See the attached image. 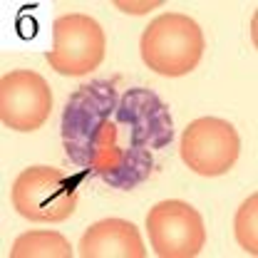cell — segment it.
<instances>
[{
  "label": "cell",
  "instance_id": "obj_1",
  "mask_svg": "<svg viewBox=\"0 0 258 258\" xmlns=\"http://www.w3.org/2000/svg\"><path fill=\"white\" fill-rule=\"evenodd\" d=\"M117 102L114 82L95 80L77 87L64 104V152L70 161L90 171V176H107L122 166L124 149L117 142L119 129L109 119V114L117 109Z\"/></svg>",
  "mask_w": 258,
  "mask_h": 258
},
{
  "label": "cell",
  "instance_id": "obj_2",
  "mask_svg": "<svg viewBox=\"0 0 258 258\" xmlns=\"http://www.w3.org/2000/svg\"><path fill=\"white\" fill-rule=\"evenodd\" d=\"M142 60L161 77H184L194 72L206 50L199 23L184 13H164L154 18L139 40Z\"/></svg>",
  "mask_w": 258,
  "mask_h": 258
},
{
  "label": "cell",
  "instance_id": "obj_3",
  "mask_svg": "<svg viewBox=\"0 0 258 258\" xmlns=\"http://www.w3.org/2000/svg\"><path fill=\"white\" fill-rule=\"evenodd\" d=\"M85 176H90L85 169L77 176H67L55 166H28L13 184V206L35 224L67 221L77 209V186Z\"/></svg>",
  "mask_w": 258,
  "mask_h": 258
},
{
  "label": "cell",
  "instance_id": "obj_4",
  "mask_svg": "<svg viewBox=\"0 0 258 258\" xmlns=\"http://www.w3.org/2000/svg\"><path fill=\"white\" fill-rule=\"evenodd\" d=\"M107 37L95 18L72 13L52 23V50L45 55L47 64L64 77H85L104 60Z\"/></svg>",
  "mask_w": 258,
  "mask_h": 258
},
{
  "label": "cell",
  "instance_id": "obj_5",
  "mask_svg": "<svg viewBox=\"0 0 258 258\" xmlns=\"http://www.w3.org/2000/svg\"><path fill=\"white\" fill-rule=\"evenodd\" d=\"M147 231L159 258H194L206 243V226L191 204L166 199L149 209Z\"/></svg>",
  "mask_w": 258,
  "mask_h": 258
},
{
  "label": "cell",
  "instance_id": "obj_6",
  "mask_svg": "<svg viewBox=\"0 0 258 258\" xmlns=\"http://www.w3.org/2000/svg\"><path fill=\"white\" fill-rule=\"evenodd\" d=\"M238 154V132L221 117H199L184 129L181 161L199 176H221L231 171Z\"/></svg>",
  "mask_w": 258,
  "mask_h": 258
},
{
  "label": "cell",
  "instance_id": "obj_7",
  "mask_svg": "<svg viewBox=\"0 0 258 258\" xmlns=\"http://www.w3.org/2000/svg\"><path fill=\"white\" fill-rule=\"evenodd\" d=\"M52 112V92L42 75L13 70L0 80V119L13 132H35Z\"/></svg>",
  "mask_w": 258,
  "mask_h": 258
},
{
  "label": "cell",
  "instance_id": "obj_8",
  "mask_svg": "<svg viewBox=\"0 0 258 258\" xmlns=\"http://www.w3.org/2000/svg\"><path fill=\"white\" fill-rule=\"evenodd\" d=\"M117 124L129 127V147L137 149H161L174 139V122L169 107L152 90L134 87L127 90L114 109Z\"/></svg>",
  "mask_w": 258,
  "mask_h": 258
},
{
  "label": "cell",
  "instance_id": "obj_9",
  "mask_svg": "<svg viewBox=\"0 0 258 258\" xmlns=\"http://www.w3.org/2000/svg\"><path fill=\"white\" fill-rule=\"evenodd\" d=\"M82 258H144V241L139 228L124 219H102L80 238Z\"/></svg>",
  "mask_w": 258,
  "mask_h": 258
},
{
  "label": "cell",
  "instance_id": "obj_10",
  "mask_svg": "<svg viewBox=\"0 0 258 258\" xmlns=\"http://www.w3.org/2000/svg\"><path fill=\"white\" fill-rule=\"evenodd\" d=\"M10 258H72V246L57 231H30L15 238Z\"/></svg>",
  "mask_w": 258,
  "mask_h": 258
},
{
  "label": "cell",
  "instance_id": "obj_11",
  "mask_svg": "<svg viewBox=\"0 0 258 258\" xmlns=\"http://www.w3.org/2000/svg\"><path fill=\"white\" fill-rule=\"evenodd\" d=\"M152 166H154L152 152L129 147V149H124L122 166H119L114 174H107V176H102V179H104L109 186H114V189H132V186L142 184L144 179H149Z\"/></svg>",
  "mask_w": 258,
  "mask_h": 258
},
{
  "label": "cell",
  "instance_id": "obj_12",
  "mask_svg": "<svg viewBox=\"0 0 258 258\" xmlns=\"http://www.w3.org/2000/svg\"><path fill=\"white\" fill-rule=\"evenodd\" d=\"M233 233H236L238 246H241L246 253L258 256V194H251V196L241 204V209L236 211Z\"/></svg>",
  "mask_w": 258,
  "mask_h": 258
}]
</instances>
